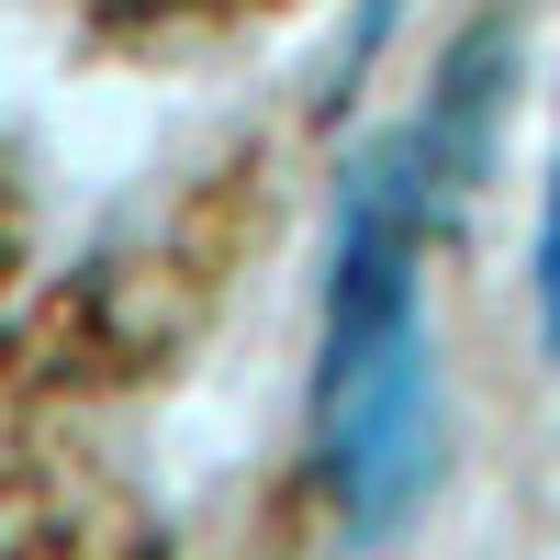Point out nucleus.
Wrapping results in <instances>:
<instances>
[{
	"label": "nucleus",
	"instance_id": "1",
	"mask_svg": "<svg viewBox=\"0 0 560 560\" xmlns=\"http://www.w3.org/2000/svg\"><path fill=\"white\" fill-rule=\"evenodd\" d=\"M448 213L438 168L382 147L337 202L325 258V348H314V471L348 527H393L438 459V348H427V224Z\"/></svg>",
	"mask_w": 560,
	"mask_h": 560
},
{
	"label": "nucleus",
	"instance_id": "2",
	"mask_svg": "<svg viewBox=\"0 0 560 560\" xmlns=\"http://www.w3.org/2000/svg\"><path fill=\"white\" fill-rule=\"evenodd\" d=\"M79 12L113 23V34H213V23L269 12V0H79Z\"/></svg>",
	"mask_w": 560,
	"mask_h": 560
},
{
	"label": "nucleus",
	"instance_id": "3",
	"mask_svg": "<svg viewBox=\"0 0 560 560\" xmlns=\"http://www.w3.org/2000/svg\"><path fill=\"white\" fill-rule=\"evenodd\" d=\"M538 337L560 348V158H549V202H538Z\"/></svg>",
	"mask_w": 560,
	"mask_h": 560
}]
</instances>
